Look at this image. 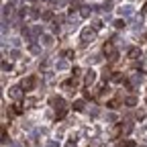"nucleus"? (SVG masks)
<instances>
[{"label":"nucleus","mask_w":147,"mask_h":147,"mask_svg":"<svg viewBox=\"0 0 147 147\" xmlns=\"http://www.w3.org/2000/svg\"><path fill=\"white\" fill-rule=\"evenodd\" d=\"M49 104L57 110V119H61L63 115H65V100L63 98H59V96H53L51 100H49Z\"/></svg>","instance_id":"obj_1"},{"label":"nucleus","mask_w":147,"mask_h":147,"mask_svg":"<svg viewBox=\"0 0 147 147\" xmlns=\"http://www.w3.org/2000/svg\"><path fill=\"white\" fill-rule=\"evenodd\" d=\"M102 51H104V55L108 57V61H110V63H115V61L119 59V53H117V49H115V45H113V43H104Z\"/></svg>","instance_id":"obj_2"},{"label":"nucleus","mask_w":147,"mask_h":147,"mask_svg":"<svg viewBox=\"0 0 147 147\" xmlns=\"http://www.w3.org/2000/svg\"><path fill=\"white\" fill-rule=\"evenodd\" d=\"M94 39H96V29H94V27H92V29H90V27H86V29L82 31V45L86 47L88 43H92Z\"/></svg>","instance_id":"obj_3"},{"label":"nucleus","mask_w":147,"mask_h":147,"mask_svg":"<svg viewBox=\"0 0 147 147\" xmlns=\"http://www.w3.org/2000/svg\"><path fill=\"white\" fill-rule=\"evenodd\" d=\"M8 96H10L12 100H21V98L25 96V88H23V86H12V88H8Z\"/></svg>","instance_id":"obj_4"},{"label":"nucleus","mask_w":147,"mask_h":147,"mask_svg":"<svg viewBox=\"0 0 147 147\" xmlns=\"http://www.w3.org/2000/svg\"><path fill=\"white\" fill-rule=\"evenodd\" d=\"M23 88H25V92H29V90H33L35 86H37V76H27L25 80H23V84H21Z\"/></svg>","instance_id":"obj_5"},{"label":"nucleus","mask_w":147,"mask_h":147,"mask_svg":"<svg viewBox=\"0 0 147 147\" xmlns=\"http://www.w3.org/2000/svg\"><path fill=\"white\" fill-rule=\"evenodd\" d=\"M94 80H96V71H94V69H88V71H86V76H84V84L90 88L92 84H94Z\"/></svg>","instance_id":"obj_6"},{"label":"nucleus","mask_w":147,"mask_h":147,"mask_svg":"<svg viewBox=\"0 0 147 147\" xmlns=\"http://www.w3.org/2000/svg\"><path fill=\"white\" fill-rule=\"evenodd\" d=\"M141 49L139 47H131V49H129V59H131V61H137V59H141Z\"/></svg>","instance_id":"obj_7"},{"label":"nucleus","mask_w":147,"mask_h":147,"mask_svg":"<svg viewBox=\"0 0 147 147\" xmlns=\"http://www.w3.org/2000/svg\"><path fill=\"white\" fill-rule=\"evenodd\" d=\"M110 80H113V82H117V84H121V82H125V74H121V71H115L113 76H110Z\"/></svg>","instance_id":"obj_8"},{"label":"nucleus","mask_w":147,"mask_h":147,"mask_svg":"<svg viewBox=\"0 0 147 147\" xmlns=\"http://www.w3.org/2000/svg\"><path fill=\"white\" fill-rule=\"evenodd\" d=\"M92 14V6H80V16L82 18H88Z\"/></svg>","instance_id":"obj_9"},{"label":"nucleus","mask_w":147,"mask_h":147,"mask_svg":"<svg viewBox=\"0 0 147 147\" xmlns=\"http://www.w3.org/2000/svg\"><path fill=\"white\" fill-rule=\"evenodd\" d=\"M41 41H43V45H45V47H51L55 39H53V37H51V35H43V39H41Z\"/></svg>","instance_id":"obj_10"},{"label":"nucleus","mask_w":147,"mask_h":147,"mask_svg":"<svg viewBox=\"0 0 147 147\" xmlns=\"http://www.w3.org/2000/svg\"><path fill=\"white\" fill-rule=\"evenodd\" d=\"M35 102H37L35 98H25V100H23V106H25V108H33Z\"/></svg>","instance_id":"obj_11"},{"label":"nucleus","mask_w":147,"mask_h":147,"mask_svg":"<svg viewBox=\"0 0 147 147\" xmlns=\"http://www.w3.org/2000/svg\"><path fill=\"white\" fill-rule=\"evenodd\" d=\"M71 106H74V110H84V106H86V102H84V100H76V102H74Z\"/></svg>","instance_id":"obj_12"},{"label":"nucleus","mask_w":147,"mask_h":147,"mask_svg":"<svg viewBox=\"0 0 147 147\" xmlns=\"http://www.w3.org/2000/svg\"><path fill=\"white\" fill-rule=\"evenodd\" d=\"M63 88H74V90H76V78H71V80L63 82Z\"/></svg>","instance_id":"obj_13"},{"label":"nucleus","mask_w":147,"mask_h":147,"mask_svg":"<svg viewBox=\"0 0 147 147\" xmlns=\"http://www.w3.org/2000/svg\"><path fill=\"white\" fill-rule=\"evenodd\" d=\"M125 104H127V106H135V104H137V98H135V96H129V98H125Z\"/></svg>","instance_id":"obj_14"},{"label":"nucleus","mask_w":147,"mask_h":147,"mask_svg":"<svg viewBox=\"0 0 147 147\" xmlns=\"http://www.w3.org/2000/svg\"><path fill=\"white\" fill-rule=\"evenodd\" d=\"M121 14H125V16L127 14H133V6H123L121 8Z\"/></svg>","instance_id":"obj_15"},{"label":"nucleus","mask_w":147,"mask_h":147,"mask_svg":"<svg viewBox=\"0 0 147 147\" xmlns=\"http://www.w3.org/2000/svg\"><path fill=\"white\" fill-rule=\"evenodd\" d=\"M119 104H121V100H110V102H108L106 106H108V108H113V110H115V108H119Z\"/></svg>","instance_id":"obj_16"},{"label":"nucleus","mask_w":147,"mask_h":147,"mask_svg":"<svg viewBox=\"0 0 147 147\" xmlns=\"http://www.w3.org/2000/svg\"><path fill=\"white\" fill-rule=\"evenodd\" d=\"M115 27H117V29H123V27H125V21H123V18H119V21H115Z\"/></svg>","instance_id":"obj_17"},{"label":"nucleus","mask_w":147,"mask_h":147,"mask_svg":"<svg viewBox=\"0 0 147 147\" xmlns=\"http://www.w3.org/2000/svg\"><path fill=\"white\" fill-rule=\"evenodd\" d=\"M131 145H133L131 141H121V143H119L117 147H131Z\"/></svg>","instance_id":"obj_18"},{"label":"nucleus","mask_w":147,"mask_h":147,"mask_svg":"<svg viewBox=\"0 0 147 147\" xmlns=\"http://www.w3.org/2000/svg\"><path fill=\"white\" fill-rule=\"evenodd\" d=\"M71 74H74V78H78L80 74H82V69H80V67H74V69H71Z\"/></svg>","instance_id":"obj_19"},{"label":"nucleus","mask_w":147,"mask_h":147,"mask_svg":"<svg viewBox=\"0 0 147 147\" xmlns=\"http://www.w3.org/2000/svg\"><path fill=\"white\" fill-rule=\"evenodd\" d=\"M51 18H53V12H45L43 14V21H51Z\"/></svg>","instance_id":"obj_20"},{"label":"nucleus","mask_w":147,"mask_h":147,"mask_svg":"<svg viewBox=\"0 0 147 147\" xmlns=\"http://www.w3.org/2000/svg\"><path fill=\"white\" fill-rule=\"evenodd\" d=\"M63 55H65V57H67V59H74V51H69V49H67V51H65Z\"/></svg>","instance_id":"obj_21"},{"label":"nucleus","mask_w":147,"mask_h":147,"mask_svg":"<svg viewBox=\"0 0 147 147\" xmlns=\"http://www.w3.org/2000/svg\"><path fill=\"white\" fill-rule=\"evenodd\" d=\"M10 12H12V6L6 4V6H4V14H10Z\"/></svg>","instance_id":"obj_22"},{"label":"nucleus","mask_w":147,"mask_h":147,"mask_svg":"<svg viewBox=\"0 0 147 147\" xmlns=\"http://www.w3.org/2000/svg\"><path fill=\"white\" fill-rule=\"evenodd\" d=\"M2 69L8 71V69H10V63H8V61H2Z\"/></svg>","instance_id":"obj_23"},{"label":"nucleus","mask_w":147,"mask_h":147,"mask_svg":"<svg viewBox=\"0 0 147 147\" xmlns=\"http://www.w3.org/2000/svg\"><path fill=\"white\" fill-rule=\"evenodd\" d=\"M137 119H139V121H143V119H145V113H143V110H139V113H137Z\"/></svg>","instance_id":"obj_24"},{"label":"nucleus","mask_w":147,"mask_h":147,"mask_svg":"<svg viewBox=\"0 0 147 147\" xmlns=\"http://www.w3.org/2000/svg\"><path fill=\"white\" fill-rule=\"evenodd\" d=\"M31 51H33V53H39L41 49H39V47H37V45H31Z\"/></svg>","instance_id":"obj_25"},{"label":"nucleus","mask_w":147,"mask_h":147,"mask_svg":"<svg viewBox=\"0 0 147 147\" xmlns=\"http://www.w3.org/2000/svg\"><path fill=\"white\" fill-rule=\"evenodd\" d=\"M65 65H67V63H65V61H59V63H57V69H63V67H65Z\"/></svg>","instance_id":"obj_26"},{"label":"nucleus","mask_w":147,"mask_h":147,"mask_svg":"<svg viewBox=\"0 0 147 147\" xmlns=\"http://www.w3.org/2000/svg\"><path fill=\"white\" fill-rule=\"evenodd\" d=\"M90 147H100V141H92V145Z\"/></svg>","instance_id":"obj_27"},{"label":"nucleus","mask_w":147,"mask_h":147,"mask_svg":"<svg viewBox=\"0 0 147 147\" xmlns=\"http://www.w3.org/2000/svg\"><path fill=\"white\" fill-rule=\"evenodd\" d=\"M65 147H76V143H74V141H69V143H67Z\"/></svg>","instance_id":"obj_28"},{"label":"nucleus","mask_w":147,"mask_h":147,"mask_svg":"<svg viewBox=\"0 0 147 147\" xmlns=\"http://www.w3.org/2000/svg\"><path fill=\"white\" fill-rule=\"evenodd\" d=\"M143 14L147 16V2H145V6H143Z\"/></svg>","instance_id":"obj_29"},{"label":"nucleus","mask_w":147,"mask_h":147,"mask_svg":"<svg viewBox=\"0 0 147 147\" xmlns=\"http://www.w3.org/2000/svg\"><path fill=\"white\" fill-rule=\"evenodd\" d=\"M27 2H35V0H27Z\"/></svg>","instance_id":"obj_30"},{"label":"nucleus","mask_w":147,"mask_h":147,"mask_svg":"<svg viewBox=\"0 0 147 147\" xmlns=\"http://www.w3.org/2000/svg\"><path fill=\"white\" fill-rule=\"evenodd\" d=\"M145 39H147V35H145Z\"/></svg>","instance_id":"obj_31"}]
</instances>
